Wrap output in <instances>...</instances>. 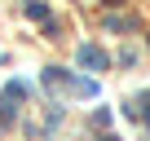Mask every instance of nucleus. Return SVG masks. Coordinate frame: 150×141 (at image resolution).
<instances>
[{
  "label": "nucleus",
  "instance_id": "f257e3e1",
  "mask_svg": "<svg viewBox=\"0 0 150 141\" xmlns=\"http://www.w3.org/2000/svg\"><path fill=\"white\" fill-rule=\"evenodd\" d=\"M80 62H84V66H106V57H102L97 49H84V53H80Z\"/></svg>",
  "mask_w": 150,
  "mask_h": 141
},
{
  "label": "nucleus",
  "instance_id": "f03ea898",
  "mask_svg": "<svg viewBox=\"0 0 150 141\" xmlns=\"http://www.w3.org/2000/svg\"><path fill=\"white\" fill-rule=\"evenodd\" d=\"M141 102H146V110H141V119H146V123H150V93H146V97H141Z\"/></svg>",
  "mask_w": 150,
  "mask_h": 141
}]
</instances>
